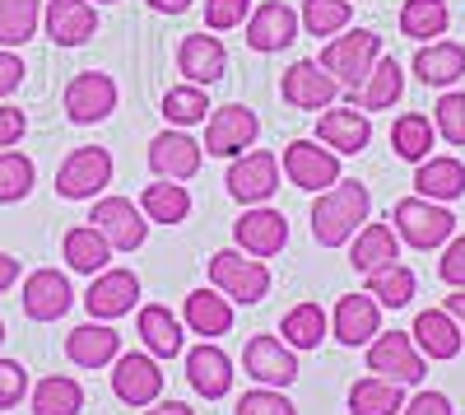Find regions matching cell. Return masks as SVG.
Returning a JSON list of instances; mask_svg holds the SVG:
<instances>
[{
    "label": "cell",
    "instance_id": "cell-1",
    "mask_svg": "<svg viewBox=\"0 0 465 415\" xmlns=\"http://www.w3.org/2000/svg\"><path fill=\"white\" fill-rule=\"evenodd\" d=\"M368 210H372L368 187L359 177H340L335 187L317 192V201H312V238L322 248H344L368 224Z\"/></svg>",
    "mask_w": 465,
    "mask_h": 415
},
{
    "label": "cell",
    "instance_id": "cell-2",
    "mask_svg": "<svg viewBox=\"0 0 465 415\" xmlns=\"http://www.w3.org/2000/svg\"><path fill=\"white\" fill-rule=\"evenodd\" d=\"M377 56H381V37L372 28H344L322 47L317 61H322V70H331V80L349 94V89H363Z\"/></svg>",
    "mask_w": 465,
    "mask_h": 415
},
{
    "label": "cell",
    "instance_id": "cell-3",
    "mask_svg": "<svg viewBox=\"0 0 465 415\" xmlns=\"http://www.w3.org/2000/svg\"><path fill=\"white\" fill-rule=\"evenodd\" d=\"M210 285L228 299V304H242V309H252V304H261V299L270 294V267L261 257H247L242 248L232 252V248H223V252H214L210 257Z\"/></svg>",
    "mask_w": 465,
    "mask_h": 415
},
{
    "label": "cell",
    "instance_id": "cell-4",
    "mask_svg": "<svg viewBox=\"0 0 465 415\" xmlns=\"http://www.w3.org/2000/svg\"><path fill=\"white\" fill-rule=\"evenodd\" d=\"M391 224H396V238L410 243V248H419V252H433V248L451 243V234H456V215H451L447 206L429 201V197H405V201H396Z\"/></svg>",
    "mask_w": 465,
    "mask_h": 415
},
{
    "label": "cell",
    "instance_id": "cell-5",
    "mask_svg": "<svg viewBox=\"0 0 465 415\" xmlns=\"http://www.w3.org/2000/svg\"><path fill=\"white\" fill-rule=\"evenodd\" d=\"M368 373L372 379H386V383H423V355L414 346L410 331H377L368 341Z\"/></svg>",
    "mask_w": 465,
    "mask_h": 415
},
{
    "label": "cell",
    "instance_id": "cell-6",
    "mask_svg": "<svg viewBox=\"0 0 465 415\" xmlns=\"http://www.w3.org/2000/svg\"><path fill=\"white\" fill-rule=\"evenodd\" d=\"M261 136V117L242 103H223V107H210L205 117V149L214 159H238L256 145Z\"/></svg>",
    "mask_w": 465,
    "mask_h": 415
},
{
    "label": "cell",
    "instance_id": "cell-7",
    "mask_svg": "<svg viewBox=\"0 0 465 415\" xmlns=\"http://www.w3.org/2000/svg\"><path fill=\"white\" fill-rule=\"evenodd\" d=\"M228 197L242 201V206H265L270 197L280 192V155L270 149H247L228 164Z\"/></svg>",
    "mask_w": 465,
    "mask_h": 415
},
{
    "label": "cell",
    "instance_id": "cell-8",
    "mask_svg": "<svg viewBox=\"0 0 465 415\" xmlns=\"http://www.w3.org/2000/svg\"><path fill=\"white\" fill-rule=\"evenodd\" d=\"M112 182V155L103 145H80V149H70L65 164L56 168V192L65 201H98V192Z\"/></svg>",
    "mask_w": 465,
    "mask_h": 415
},
{
    "label": "cell",
    "instance_id": "cell-9",
    "mask_svg": "<svg viewBox=\"0 0 465 415\" xmlns=\"http://www.w3.org/2000/svg\"><path fill=\"white\" fill-rule=\"evenodd\" d=\"M89 224L112 243V252H135L149 238V219L131 197H98L89 210Z\"/></svg>",
    "mask_w": 465,
    "mask_h": 415
},
{
    "label": "cell",
    "instance_id": "cell-10",
    "mask_svg": "<svg viewBox=\"0 0 465 415\" xmlns=\"http://www.w3.org/2000/svg\"><path fill=\"white\" fill-rule=\"evenodd\" d=\"M112 392L116 401L126 406H153L163 397V369L159 359H153L149 350H131V355H116L112 359Z\"/></svg>",
    "mask_w": 465,
    "mask_h": 415
},
{
    "label": "cell",
    "instance_id": "cell-11",
    "mask_svg": "<svg viewBox=\"0 0 465 415\" xmlns=\"http://www.w3.org/2000/svg\"><path fill=\"white\" fill-rule=\"evenodd\" d=\"M284 177L298 192H326L340 182V155L322 140H289L284 145Z\"/></svg>",
    "mask_w": 465,
    "mask_h": 415
},
{
    "label": "cell",
    "instance_id": "cell-12",
    "mask_svg": "<svg viewBox=\"0 0 465 415\" xmlns=\"http://www.w3.org/2000/svg\"><path fill=\"white\" fill-rule=\"evenodd\" d=\"M116 80L103 70H80L74 80L65 85V117L74 127H94V122H107L116 112Z\"/></svg>",
    "mask_w": 465,
    "mask_h": 415
},
{
    "label": "cell",
    "instance_id": "cell-13",
    "mask_svg": "<svg viewBox=\"0 0 465 415\" xmlns=\"http://www.w3.org/2000/svg\"><path fill=\"white\" fill-rule=\"evenodd\" d=\"M298 33H302L298 10L284 5V0H261V5L247 15V47L261 52V56L293 47V43H298Z\"/></svg>",
    "mask_w": 465,
    "mask_h": 415
},
{
    "label": "cell",
    "instance_id": "cell-14",
    "mask_svg": "<svg viewBox=\"0 0 465 415\" xmlns=\"http://www.w3.org/2000/svg\"><path fill=\"white\" fill-rule=\"evenodd\" d=\"M232 243H238L247 257H280L289 248V219L270 206H247L232 224Z\"/></svg>",
    "mask_w": 465,
    "mask_h": 415
},
{
    "label": "cell",
    "instance_id": "cell-15",
    "mask_svg": "<svg viewBox=\"0 0 465 415\" xmlns=\"http://www.w3.org/2000/svg\"><path fill=\"white\" fill-rule=\"evenodd\" d=\"M201 159H205V145H196L177 127H168V131H159L149 140V168L163 182H191L201 173Z\"/></svg>",
    "mask_w": 465,
    "mask_h": 415
},
{
    "label": "cell",
    "instance_id": "cell-16",
    "mask_svg": "<svg viewBox=\"0 0 465 415\" xmlns=\"http://www.w3.org/2000/svg\"><path fill=\"white\" fill-rule=\"evenodd\" d=\"M242 369L247 379H256L261 388H293L298 383V355L280 341V336H252L242 350Z\"/></svg>",
    "mask_w": 465,
    "mask_h": 415
},
{
    "label": "cell",
    "instance_id": "cell-17",
    "mask_svg": "<svg viewBox=\"0 0 465 415\" xmlns=\"http://www.w3.org/2000/svg\"><path fill=\"white\" fill-rule=\"evenodd\" d=\"M135 299H140V276L126 267H107L94 276V285L84 294V309L94 322H116L135 309Z\"/></svg>",
    "mask_w": 465,
    "mask_h": 415
},
{
    "label": "cell",
    "instance_id": "cell-18",
    "mask_svg": "<svg viewBox=\"0 0 465 415\" xmlns=\"http://www.w3.org/2000/svg\"><path fill=\"white\" fill-rule=\"evenodd\" d=\"M280 94L289 107H302V112H326L335 98H340V85L331 80V70H322V61H293L280 80Z\"/></svg>",
    "mask_w": 465,
    "mask_h": 415
},
{
    "label": "cell",
    "instance_id": "cell-19",
    "mask_svg": "<svg viewBox=\"0 0 465 415\" xmlns=\"http://www.w3.org/2000/svg\"><path fill=\"white\" fill-rule=\"evenodd\" d=\"M19 304H24V318H33V322H61L70 313V304H74V289H70L65 271L43 267V271H33L24 280V299H19Z\"/></svg>",
    "mask_w": 465,
    "mask_h": 415
},
{
    "label": "cell",
    "instance_id": "cell-20",
    "mask_svg": "<svg viewBox=\"0 0 465 415\" xmlns=\"http://www.w3.org/2000/svg\"><path fill=\"white\" fill-rule=\"evenodd\" d=\"M177 70L186 75V85H219L223 75H228V47L219 43V37L205 33H186L182 37V47H177Z\"/></svg>",
    "mask_w": 465,
    "mask_h": 415
},
{
    "label": "cell",
    "instance_id": "cell-21",
    "mask_svg": "<svg viewBox=\"0 0 465 415\" xmlns=\"http://www.w3.org/2000/svg\"><path fill=\"white\" fill-rule=\"evenodd\" d=\"M43 28L56 47H84L98 33V10H94V0H47Z\"/></svg>",
    "mask_w": 465,
    "mask_h": 415
},
{
    "label": "cell",
    "instance_id": "cell-22",
    "mask_svg": "<svg viewBox=\"0 0 465 415\" xmlns=\"http://www.w3.org/2000/svg\"><path fill=\"white\" fill-rule=\"evenodd\" d=\"M331 331L340 346H368L381 331V304L363 289V294H340V304L331 313Z\"/></svg>",
    "mask_w": 465,
    "mask_h": 415
},
{
    "label": "cell",
    "instance_id": "cell-23",
    "mask_svg": "<svg viewBox=\"0 0 465 415\" xmlns=\"http://www.w3.org/2000/svg\"><path fill=\"white\" fill-rule=\"evenodd\" d=\"M317 140L326 149H335V155H359V149H368L372 140V122H368V112L359 107H326L322 117H317Z\"/></svg>",
    "mask_w": 465,
    "mask_h": 415
},
{
    "label": "cell",
    "instance_id": "cell-24",
    "mask_svg": "<svg viewBox=\"0 0 465 415\" xmlns=\"http://www.w3.org/2000/svg\"><path fill=\"white\" fill-rule=\"evenodd\" d=\"M405 94V70L396 56H377L372 75L363 80V89H349V107H359V112H386V107H396Z\"/></svg>",
    "mask_w": 465,
    "mask_h": 415
},
{
    "label": "cell",
    "instance_id": "cell-25",
    "mask_svg": "<svg viewBox=\"0 0 465 415\" xmlns=\"http://www.w3.org/2000/svg\"><path fill=\"white\" fill-rule=\"evenodd\" d=\"M410 336H414V346H419L423 359H456L460 346H465V336H460V327H456V318L447 309H423L414 318Z\"/></svg>",
    "mask_w": 465,
    "mask_h": 415
},
{
    "label": "cell",
    "instance_id": "cell-26",
    "mask_svg": "<svg viewBox=\"0 0 465 415\" xmlns=\"http://www.w3.org/2000/svg\"><path fill=\"white\" fill-rule=\"evenodd\" d=\"M186 383L196 388L201 397H210V401L228 397V388H232V359L214 341L186 350Z\"/></svg>",
    "mask_w": 465,
    "mask_h": 415
},
{
    "label": "cell",
    "instance_id": "cell-27",
    "mask_svg": "<svg viewBox=\"0 0 465 415\" xmlns=\"http://www.w3.org/2000/svg\"><path fill=\"white\" fill-rule=\"evenodd\" d=\"M401 261V243H396V229L391 224H363V229L349 238V267L372 276L381 267H396Z\"/></svg>",
    "mask_w": 465,
    "mask_h": 415
},
{
    "label": "cell",
    "instance_id": "cell-28",
    "mask_svg": "<svg viewBox=\"0 0 465 415\" xmlns=\"http://www.w3.org/2000/svg\"><path fill=\"white\" fill-rule=\"evenodd\" d=\"M122 355V336H116L107 322H84L65 336V359L80 369H103Z\"/></svg>",
    "mask_w": 465,
    "mask_h": 415
},
{
    "label": "cell",
    "instance_id": "cell-29",
    "mask_svg": "<svg viewBox=\"0 0 465 415\" xmlns=\"http://www.w3.org/2000/svg\"><path fill=\"white\" fill-rule=\"evenodd\" d=\"M182 322L196 331V336H228L232 331V304L214 289V285H205V289H191L186 294V309H182Z\"/></svg>",
    "mask_w": 465,
    "mask_h": 415
},
{
    "label": "cell",
    "instance_id": "cell-30",
    "mask_svg": "<svg viewBox=\"0 0 465 415\" xmlns=\"http://www.w3.org/2000/svg\"><path fill=\"white\" fill-rule=\"evenodd\" d=\"M414 197H429L438 206L465 197V164L456 155H438V159H423L414 173Z\"/></svg>",
    "mask_w": 465,
    "mask_h": 415
},
{
    "label": "cell",
    "instance_id": "cell-31",
    "mask_svg": "<svg viewBox=\"0 0 465 415\" xmlns=\"http://www.w3.org/2000/svg\"><path fill=\"white\" fill-rule=\"evenodd\" d=\"M414 75L429 89H451L465 75V47L460 43H423L414 52Z\"/></svg>",
    "mask_w": 465,
    "mask_h": 415
},
{
    "label": "cell",
    "instance_id": "cell-32",
    "mask_svg": "<svg viewBox=\"0 0 465 415\" xmlns=\"http://www.w3.org/2000/svg\"><path fill=\"white\" fill-rule=\"evenodd\" d=\"M135 327H140V341H144V350H149L153 359H173V355H182V346H186L182 322H177L173 309H163V304H144Z\"/></svg>",
    "mask_w": 465,
    "mask_h": 415
},
{
    "label": "cell",
    "instance_id": "cell-33",
    "mask_svg": "<svg viewBox=\"0 0 465 415\" xmlns=\"http://www.w3.org/2000/svg\"><path fill=\"white\" fill-rule=\"evenodd\" d=\"M61 252H65V267L80 271V276H98L112 261V243L94 229V224H74V229L61 238Z\"/></svg>",
    "mask_w": 465,
    "mask_h": 415
},
{
    "label": "cell",
    "instance_id": "cell-34",
    "mask_svg": "<svg viewBox=\"0 0 465 415\" xmlns=\"http://www.w3.org/2000/svg\"><path fill=\"white\" fill-rule=\"evenodd\" d=\"M280 331H284V346L289 350H317L326 341V331H331V318H326L322 304H298V309L284 313Z\"/></svg>",
    "mask_w": 465,
    "mask_h": 415
},
{
    "label": "cell",
    "instance_id": "cell-35",
    "mask_svg": "<svg viewBox=\"0 0 465 415\" xmlns=\"http://www.w3.org/2000/svg\"><path fill=\"white\" fill-rule=\"evenodd\" d=\"M84 410V388L70 373H47L33 388V415H80Z\"/></svg>",
    "mask_w": 465,
    "mask_h": 415
},
{
    "label": "cell",
    "instance_id": "cell-36",
    "mask_svg": "<svg viewBox=\"0 0 465 415\" xmlns=\"http://www.w3.org/2000/svg\"><path fill=\"white\" fill-rule=\"evenodd\" d=\"M140 210H144V219H153V224H182L186 215H191V192L182 182H149L144 192H140Z\"/></svg>",
    "mask_w": 465,
    "mask_h": 415
},
{
    "label": "cell",
    "instance_id": "cell-37",
    "mask_svg": "<svg viewBox=\"0 0 465 415\" xmlns=\"http://www.w3.org/2000/svg\"><path fill=\"white\" fill-rule=\"evenodd\" d=\"M405 410V388L386 379H359L349 388V415H401Z\"/></svg>",
    "mask_w": 465,
    "mask_h": 415
},
{
    "label": "cell",
    "instance_id": "cell-38",
    "mask_svg": "<svg viewBox=\"0 0 465 415\" xmlns=\"http://www.w3.org/2000/svg\"><path fill=\"white\" fill-rule=\"evenodd\" d=\"M433 117H423V112H401L396 127H391V149L405 159V164H423L433 155Z\"/></svg>",
    "mask_w": 465,
    "mask_h": 415
},
{
    "label": "cell",
    "instance_id": "cell-39",
    "mask_svg": "<svg viewBox=\"0 0 465 415\" xmlns=\"http://www.w3.org/2000/svg\"><path fill=\"white\" fill-rule=\"evenodd\" d=\"M451 24V10L447 0H405L401 5V33L405 37H419V43H438Z\"/></svg>",
    "mask_w": 465,
    "mask_h": 415
},
{
    "label": "cell",
    "instance_id": "cell-40",
    "mask_svg": "<svg viewBox=\"0 0 465 415\" xmlns=\"http://www.w3.org/2000/svg\"><path fill=\"white\" fill-rule=\"evenodd\" d=\"M43 28V0H0V47H24Z\"/></svg>",
    "mask_w": 465,
    "mask_h": 415
},
{
    "label": "cell",
    "instance_id": "cell-41",
    "mask_svg": "<svg viewBox=\"0 0 465 415\" xmlns=\"http://www.w3.org/2000/svg\"><path fill=\"white\" fill-rule=\"evenodd\" d=\"M354 19V0H302L298 24L307 37H335Z\"/></svg>",
    "mask_w": 465,
    "mask_h": 415
},
{
    "label": "cell",
    "instance_id": "cell-42",
    "mask_svg": "<svg viewBox=\"0 0 465 415\" xmlns=\"http://www.w3.org/2000/svg\"><path fill=\"white\" fill-rule=\"evenodd\" d=\"M414 289H419V280H414L410 267H401V261L368 276V294L377 299L381 309H405V304H414Z\"/></svg>",
    "mask_w": 465,
    "mask_h": 415
},
{
    "label": "cell",
    "instance_id": "cell-43",
    "mask_svg": "<svg viewBox=\"0 0 465 415\" xmlns=\"http://www.w3.org/2000/svg\"><path fill=\"white\" fill-rule=\"evenodd\" d=\"M163 117H168V127H177V131L205 122V117H210L205 89H201V85H177V89H168V94H163Z\"/></svg>",
    "mask_w": 465,
    "mask_h": 415
},
{
    "label": "cell",
    "instance_id": "cell-44",
    "mask_svg": "<svg viewBox=\"0 0 465 415\" xmlns=\"http://www.w3.org/2000/svg\"><path fill=\"white\" fill-rule=\"evenodd\" d=\"M33 177H37V168H33L28 155H19V149H0V206L24 201L33 192Z\"/></svg>",
    "mask_w": 465,
    "mask_h": 415
},
{
    "label": "cell",
    "instance_id": "cell-45",
    "mask_svg": "<svg viewBox=\"0 0 465 415\" xmlns=\"http://www.w3.org/2000/svg\"><path fill=\"white\" fill-rule=\"evenodd\" d=\"M433 131H438L447 145L465 149V94L447 89V94L438 98V107H433Z\"/></svg>",
    "mask_w": 465,
    "mask_h": 415
},
{
    "label": "cell",
    "instance_id": "cell-46",
    "mask_svg": "<svg viewBox=\"0 0 465 415\" xmlns=\"http://www.w3.org/2000/svg\"><path fill=\"white\" fill-rule=\"evenodd\" d=\"M232 415H298V406H293L280 388H256V392L238 397Z\"/></svg>",
    "mask_w": 465,
    "mask_h": 415
},
{
    "label": "cell",
    "instance_id": "cell-47",
    "mask_svg": "<svg viewBox=\"0 0 465 415\" xmlns=\"http://www.w3.org/2000/svg\"><path fill=\"white\" fill-rule=\"evenodd\" d=\"M247 15H252V0H205V28L210 33L238 28V24H247Z\"/></svg>",
    "mask_w": 465,
    "mask_h": 415
},
{
    "label": "cell",
    "instance_id": "cell-48",
    "mask_svg": "<svg viewBox=\"0 0 465 415\" xmlns=\"http://www.w3.org/2000/svg\"><path fill=\"white\" fill-rule=\"evenodd\" d=\"M28 392V369L19 359H0V410H15Z\"/></svg>",
    "mask_w": 465,
    "mask_h": 415
},
{
    "label": "cell",
    "instance_id": "cell-49",
    "mask_svg": "<svg viewBox=\"0 0 465 415\" xmlns=\"http://www.w3.org/2000/svg\"><path fill=\"white\" fill-rule=\"evenodd\" d=\"M438 276H442V285L465 289V234L447 243V252H442V261H438Z\"/></svg>",
    "mask_w": 465,
    "mask_h": 415
},
{
    "label": "cell",
    "instance_id": "cell-50",
    "mask_svg": "<svg viewBox=\"0 0 465 415\" xmlns=\"http://www.w3.org/2000/svg\"><path fill=\"white\" fill-rule=\"evenodd\" d=\"M28 131V117H24V107H10V103H0V149H15Z\"/></svg>",
    "mask_w": 465,
    "mask_h": 415
},
{
    "label": "cell",
    "instance_id": "cell-51",
    "mask_svg": "<svg viewBox=\"0 0 465 415\" xmlns=\"http://www.w3.org/2000/svg\"><path fill=\"white\" fill-rule=\"evenodd\" d=\"M24 75H28L24 61H19L10 47H0V98H10V94L24 85Z\"/></svg>",
    "mask_w": 465,
    "mask_h": 415
},
{
    "label": "cell",
    "instance_id": "cell-52",
    "mask_svg": "<svg viewBox=\"0 0 465 415\" xmlns=\"http://www.w3.org/2000/svg\"><path fill=\"white\" fill-rule=\"evenodd\" d=\"M401 415H451V401L447 392H419L414 401H405Z\"/></svg>",
    "mask_w": 465,
    "mask_h": 415
},
{
    "label": "cell",
    "instance_id": "cell-53",
    "mask_svg": "<svg viewBox=\"0 0 465 415\" xmlns=\"http://www.w3.org/2000/svg\"><path fill=\"white\" fill-rule=\"evenodd\" d=\"M15 280H19V261H15L10 252H0V294H5Z\"/></svg>",
    "mask_w": 465,
    "mask_h": 415
},
{
    "label": "cell",
    "instance_id": "cell-54",
    "mask_svg": "<svg viewBox=\"0 0 465 415\" xmlns=\"http://www.w3.org/2000/svg\"><path fill=\"white\" fill-rule=\"evenodd\" d=\"M447 313L456 318V327H460V336H465V289H451V294H447Z\"/></svg>",
    "mask_w": 465,
    "mask_h": 415
},
{
    "label": "cell",
    "instance_id": "cell-55",
    "mask_svg": "<svg viewBox=\"0 0 465 415\" xmlns=\"http://www.w3.org/2000/svg\"><path fill=\"white\" fill-rule=\"evenodd\" d=\"M144 415H196V410H191L186 401H173V397H168V401H153Z\"/></svg>",
    "mask_w": 465,
    "mask_h": 415
},
{
    "label": "cell",
    "instance_id": "cell-56",
    "mask_svg": "<svg viewBox=\"0 0 465 415\" xmlns=\"http://www.w3.org/2000/svg\"><path fill=\"white\" fill-rule=\"evenodd\" d=\"M149 10H159V15H186L191 0H149Z\"/></svg>",
    "mask_w": 465,
    "mask_h": 415
},
{
    "label": "cell",
    "instance_id": "cell-57",
    "mask_svg": "<svg viewBox=\"0 0 465 415\" xmlns=\"http://www.w3.org/2000/svg\"><path fill=\"white\" fill-rule=\"evenodd\" d=\"M0 346H5V322H0Z\"/></svg>",
    "mask_w": 465,
    "mask_h": 415
},
{
    "label": "cell",
    "instance_id": "cell-58",
    "mask_svg": "<svg viewBox=\"0 0 465 415\" xmlns=\"http://www.w3.org/2000/svg\"><path fill=\"white\" fill-rule=\"evenodd\" d=\"M98 5H116V0H98Z\"/></svg>",
    "mask_w": 465,
    "mask_h": 415
}]
</instances>
